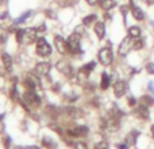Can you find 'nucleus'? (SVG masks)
<instances>
[{
  "mask_svg": "<svg viewBox=\"0 0 154 149\" xmlns=\"http://www.w3.org/2000/svg\"><path fill=\"white\" fill-rule=\"evenodd\" d=\"M37 39V30L35 29H19L17 31V41L25 45H30Z\"/></svg>",
  "mask_w": 154,
  "mask_h": 149,
  "instance_id": "1",
  "label": "nucleus"
},
{
  "mask_svg": "<svg viewBox=\"0 0 154 149\" xmlns=\"http://www.w3.org/2000/svg\"><path fill=\"white\" fill-rule=\"evenodd\" d=\"M35 52H37V54L41 56V57H47V56H49L51 53H52V48L49 46V43L47 42L45 38H38Z\"/></svg>",
  "mask_w": 154,
  "mask_h": 149,
  "instance_id": "2",
  "label": "nucleus"
},
{
  "mask_svg": "<svg viewBox=\"0 0 154 149\" xmlns=\"http://www.w3.org/2000/svg\"><path fill=\"white\" fill-rule=\"evenodd\" d=\"M68 49L71 53H81V35L78 33H72L70 35V38L67 39Z\"/></svg>",
  "mask_w": 154,
  "mask_h": 149,
  "instance_id": "3",
  "label": "nucleus"
},
{
  "mask_svg": "<svg viewBox=\"0 0 154 149\" xmlns=\"http://www.w3.org/2000/svg\"><path fill=\"white\" fill-rule=\"evenodd\" d=\"M98 60L102 65H111L112 61H113V54H112V50L109 48H104L100 50L98 53Z\"/></svg>",
  "mask_w": 154,
  "mask_h": 149,
  "instance_id": "4",
  "label": "nucleus"
},
{
  "mask_svg": "<svg viewBox=\"0 0 154 149\" xmlns=\"http://www.w3.org/2000/svg\"><path fill=\"white\" fill-rule=\"evenodd\" d=\"M132 39H134V38L127 37V38H124V39L122 41V43H120V46H119V53L122 56H125L131 49H134L132 48V46H134V41Z\"/></svg>",
  "mask_w": 154,
  "mask_h": 149,
  "instance_id": "5",
  "label": "nucleus"
},
{
  "mask_svg": "<svg viewBox=\"0 0 154 149\" xmlns=\"http://www.w3.org/2000/svg\"><path fill=\"white\" fill-rule=\"evenodd\" d=\"M25 102L29 104H32V106H38V103H40V98H38V95L35 94L33 89H29V91L25 92Z\"/></svg>",
  "mask_w": 154,
  "mask_h": 149,
  "instance_id": "6",
  "label": "nucleus"
},
{
  "mask_svg": "<svg viewBox=\"0 0 154 149\" xmlns=\"http://www.w3.org/2000/svg\"><path fill=\"white\" fill-rule=\"evenodd\" d=\"M55 46H56V49H57V52L61 53V54H64L68 49L67 41H64V38L60 37V35H56L55 37Z\"/></svg>",
  "mask_w": 154,
  "mask_h": 149,
  "instance_id": "7",
  "label": "nucleus"
},
{
  "mask_svg": "<svg viewBox=\"0 0 154 149\" xmlns=\"http://www.w3.org/2000/svg\"><path fill=\"white\" fill-rule=\"evenodd\" d=\"M87 132H89V129L86 126H75L72 129H68L67 133L71 137H83L87 134Z\"/></svg>",
  "mask_w": 154,
  "mask_h": 149,
  "instance_id": "8",
  "label": "nucleus"
},
{
  "mask_svg": "<svg viewBox=\"0 0 154 149\" xmlns=\"http://www.w3.org/2000/svg\"><path fill=\"white\" fill-rule=\"evenodd\" d=\"M35 73L38 74V76H47L48 73H49V71H51V64L49 63H40V64H37L35 65Z\"/></svg>",
  "mask_w": 154,
  "mask_h": 149,
  "instance_id": "9",
  "label": "nucleus"
},
{
  "mask_svg": "<svg viewBox=\"0 0 154 149\" xmlns=\"http://www.w3.org/2000/svg\"><path fill=\"white\" fill-rule=\"evenodd\" d=\"M113 91L117 98H122L123 95L125 94V91H127V84H125V81H123V80L116 81L115 87H113Z\"/></svg>",
  "mask_w": 154,
  "mask_h": 149,
  "instance_id": "10",
  "label": "nucleus"
},
{
  "mask_svg": "<svg viewBox=\"0 0 154 149\" xmlns=\"http://www.w3.org/2000/svg\"><path fill=\"white\" fill-rule=\"evenodd\" d=\"M57 68H59V71L60 72H63L67 77H71L74 74V72H72V68H71V65H68L67 63H63V61H60V63L57 64Z\"/></svg>",
  "mask_w": 154,
  "mask_h": 149,
  "instance_id": "11",
  "label": "nucleus"
},
{
  "mask_svg": "<svg viewBox=\"0 0 154 149\" xmlns=\"http://www.w3.org/2000/svg\"><path fill=\"white\" fill-rule=\"evenodd\" d=\"M94 31H96L97 37H98L100 39H102V38L105 37V25L102 22H97L96 25H94Z\"/></svg>",
  "mask_w": 154,
  "mask_h": 149,
  "instance_id": "12",
  "label": "nucleus"
},
{
  "mask_svg": "<svg viewBox=\"0 0 154 149\" xmlns=\"http://www.w3.org/2000/svg\"><path fill=\"white\" fill-rule=\"evenodd\" d=\"M116 6V0H100V7L104 11H109Z\"/></svg>",
  "mask_w": 154,
  "mask_h": 149,
  "instance_id": "13",
  "label": "nucleus"
},
{
  "mask_svg": "<svg viewBox=\"0 0 154 149\" xmlns=\"http://www.w3.org/2000/svg\"><path fill=\"white\" fill-rule=\"evenodd\" d=\"M131 11H132V15H134V18L137 20H143V19H145V12H143L139 7L132 6V7H131Z\"/></svg>",
  "mask_w": 154,
  "mask_h": 149,
  "instance_id": "14",
  "label": "nucleus"
},
{
  "mask_svg": "<svg viewBox=\"0 0 154 149\" xmlns=\"http://www.w3.org/2000/svg\"><path fill=\"white\" fill-rule=\"evenodd\" d=\"M2 61H3V64H4V68H6L7 71H11V68H12L11 56H8L7 53H2Z\"/></svg>",
  "mask_w": 154,
  "mask_h": 149,
  "instance_id": "15",
  "label": "nucleus"
},
{
  "mask_svg": "<svg viewBox=\"0 0 154 149\" xmlns=\"http://www.w3.org/2000/svg\"><path fill=\"white\" fill-rule=\"evenodd\" d=\"M25 84H26L27 88L34 89V88H35V86H37V79L33 77L32 74H27L26 79H25Z\"/></svg>",
  "mask_w": 154,
  "mask_h": 149,
  "instance_id": "16",
  "label": "nucleus"
},
{
  "mask_svg": "<svg viewBox=\"0 0 154 149\" xmlns=\"http://www.w3.org/2000/svg\"><path fill=\"white\" fill-rule=\"evenodd\" d=\"M138 136H139L138 132H131L130 134L127 136V138H125V144H127V145H134L137 138H138Z\"/></svg>",
  "mask_w": 154,
  "mask_h": 149,
  "instance_id": "17",
  "label": "nucleus"
},
{
  "mask_svg": "<svg viewBox=\"0 0 154 149\" xmlns=\"http://www.w3.org/2000/svg\"><path fill=\"white\" fill-rule=\"evenodd\" d=\"M109 84H111V77L108 76L106 73H102L101 76V88L102 89H108V87H109Z\"/></svg>",
  "mask_w": 154,
  "mask_h": 149,
  "instance_id": "18",
  "label": "nucleus"
},
{
  "mask_svg": "<svg viewBox=\"0 0 154 149\" xmlns=\"http://www.w3.org/2000/svg\"><path fill=\"white\" fill-rule=\"evenodd\" d=\"M128 35L131 38H139L140 37V29L138 26H132L128 29Z\"/></svg>",
  "mask_w": 154,
  "mask_h": 149,
  "instance_id": "19",
  "label": "nucleus"
},
{
  "mask_svg": "<svg viewBox=\"0 0 154 149\" xmlns=\"http://www.w3.org/2000/svg\"><path fill=\"white\" fill-rule=\"evenodd\" d=\"M139 102H140V106L149 107V106H151V104L154 103V99L153 98H150V96H142Z\"/></svg>",
  "mask_w": 154,
  "mask_h": 149,
  "instance_id": "20",
  "label": "nucleus"
},
{
  "mask_svg": "<svg viewBox=\"0 0 154 149\" xmlns=\"http://www.w3.org/2000/svg\"><path fill=\"white\" fill-rule=\"evenodd\" d=\"M138 115H139L140 118H143V119H147V118H149V111H147V107H145V106H140L139 109H138Z\"/></svg>",
  "mask_w": 154,
  "mask_h": 149,
  "instance_id": "21",
  "label": "nucleus"
},
{
  "mask_svg": "<svg viewBox=\"0 0 154 149\" xmlns=\"http://www.w3.org/2000/svg\"><path fill=\"white\" fill-rule=\"evenodd\" d=\"M96 19H97L96 15H87V16L83 18V25L85 26H90L93 22H96Z\"/></svg>",
  "mask_w": 154,
  "mask_h": 149,
  "instance_id": "22",
  "label": "nucleus"
},
{
  "mask_svg": "<svg viewBox=\"0 0 154 149\" xmlns=\"http://www.w3.org/2000/svg\"><path fill=\"white\" fill-rule=\"evenodd\" d=\"M42 144L45 146H47L48 149H56V144L53 142L52 140H49L48 137H44V140H42Z\"/></svg>",
  "mask_w": 154,
  "mask_h": 149,
  "instance_id": "23",
  "label": "nucleus"
},
{
  "mask_svg": "<svg viewBox=\"0 0 154 149\" xmlns=\"http://www.w3.org/2000/svg\"><path fill=\"white\" fill-rule=\"evenodd\" d=\"M7 37H8V33L4 27L0 26V43H4L7 41Z\"/></svg>",
  "mask_w": 154,
  "mask_h": 149,
  "instance_id": "24",
  "label": "nucleus"
},
{
  "mask_svg": "<svg viewBox=\"0 0 154 149\" xmlns=\"http://www.w3.org/2000/svg\"><path fill=\"white\" fill-rule=\"evenodd\" d=\"M132 48L135 49V50H139V49L143 48V41L140 39V38H134V46Z\"/></svg>",
  "mask_w": 154,
  "mask_h": 149,
  "instance_id": "25",
  "label": "nucleus"
},
{
  "mask_svg": "<svg viewBox=\"0 0 154 149\" xmlns=\"http://www.w3.org/2000/svg\"><path fill=\"white\" fill-rule=\"evenodd\" d=\"M30 15H32V12H30V11L25 12V14L22 15L20 18H18V19L15 20V22H17V23H22V22H25V20H26V18H27V16H30Z\"/></svg>",
  "mask_w": 154,
  "mask_h": 149,
  "instance_id": "26",
  "label": "nucleus"
},
{
  "mask_svg": "<svg viewBox=\"0 0 154 149\" xmlns=\"http://www.w3.org/2000/svg\"><path fill=\"white\" fill-rule=\"evenodd\" d=\"M94 149H108V142L106 141H101V142L96 144V148Z\"/></svg>",
  "mask_w": 154,
  "mask_h": 149,
  "instance_id": "27",
  "label": "nucleus"
},
{
  "mask_svg": "<svg viewBox=\"0 0 154 149\" xmlns=\"http://www.w3.org/2000/svg\"><path fill=\"white\" fill-rule=\"evenodd\" d=\"M146 71L150 74H154V63H149L147 65H146Z\"/></svg>",
  "mask_w": 154,
  "mask_h": 149,
  "instance_id": "28",
  "label": "nucleus"
},
{
  "mask_svg": "<svg viewBox=\"0 0 154 149\" xmlns=\"http://www.w3.org/2000/svg\"><path fill=\"white\" fill-rule=\"evenodd\" d=\"M74 146H75V149H87L86 144H83V142H76Z\"/></svg>",
  "mask_w": 154,
  "mask_h": 149,
  "instance_id": "29",
  "label": "nucleus"
},
{
  "mask_svg": "<svg viewBox=\"0 0 154 149\" xmlns=\"http://www.w3.org/2000/svg\"><path fill=\"white\" fill-rule=\"evenodd\" d=\"M87 4H90V6H96V4L100 3V0H86Z\"/></svg>",
  "mask_w": 154,
  "mask_h": 149,
  "instance_id": "30",
  "label": "nucleus"
},
{
  "mask_svg": "<svg viewBox=\"0 0 154 149\" xmlns=\"http://www.w3.org/2000/svg\"><path fill=\"white\" fill-rule=\"evenodd\" d=\"M128 104H130V106H135V104H137V101H135L134 98H130V99H128Z\"/></svg>",
  "mask_w": 154,
  "mask_h": 149,
  "instance_id": "31",
  "label": "nucleus"
},
{
  "mask_svg": "<svg viewBox=\"0 0 154 149\" xmlns=\"http://www.w3.org/2000/svg\"><path fill=\"white\" fill-rule=\"evenodd\" d=\"M117 148H119V149H128V145H127V144H119V145H117Z\"/></svg>",
  "mask_w": 154,
  "mask_h": 149,
  "instance_id": "32",
  "label": "nucleus"
},
{
  "mask_svg": "<svg viewBox=\"0 0 154 149\" xmlns=\"http://www.w3.org/2000/svg\"><path fill=\"white\" fill-rule=\"evenodd\" d=\"M37 31H40V33H44V31H45V25H41V26L37 29Z\"/></svg>",
  "mask_w": 154,
  "mask_h": 149,
  "instance_id": "33",
  "label": "nucleus"
},
{
  "mask_svg": "<svg viewBox=\"0 0 154 149\" xmlns=\"http://www.w3.org/2000/svg\"><path fill=\"white\" fill-rule=\"evenodd\" d=\"M142 1H145V3H146V4H149V6L154 4V0H142Z\"/></svg>",
  "mask_w": 154,
  "mask_h": 149,
  "instance_id": "34",
  "label": "nucleus"
},
{
  "mask_svg": "<svg viewBox=\"0 0 154 149\" xmlns=\"http://www.w3.org/2000/svg\"><path fill=\"white\" fill-rule=\"evenodd\" d=\"M4 144H6V148H8V145H10V138H4Z\"/></svg>",
  "mask_w": 154,
  "mask_h": 149,
  "instance_id": "35",
  "label": "nucleus"
},
{
  "mask_svg": "<svg viewBox=\"0 0 154 149\" xmlns=\"http://www.w3.org/2000/svg\"><path fill=\"white\" fill-rule=\"evenodd\" d=\"M149 89L154 92V84H153V83H150V84H149Z\"/></svg>",
  "mask_w": 154,
  "mask_h": 149,
  "instance_id": "36",
  "label": "nucleus"
},
{
  "mask_svg": "<svg viewBox=\"0 0 154 149\" xmlns=\"http://www.w3.org/2000/svg\"><path fill=\"white\" fill-rule=\"evenodd\" d=\"M26 149H40V148H38V146H27Z\"/></svg>",
  "mask_w": 154,
  "mask_h": 149,
  "instance_id": "37",
  "label": "nucleus"
},
{
  "mask_svg": "<svg viewBox=\"0 0 154 149\" xmlns=\"http://www.w3.org/2000/svg\"><path fill=\"white\" fill-rule=\"evenodd\" d=\"M151 133H153V137H154V125L151 126Z\"/></svg>",
  "mask_w": 154,
  "mask_h": 149,
  "instance_id": "38",
  "label": "nucleus"
},
{
  "mask_svg": "<svg viewBox=\"0 0 154 149\" xmlns=\"http://www.w3.org/2000/svg\"><path fill=\"white\" fill-rule=\"evenodd\" d=\"M2 118H3V115H0V119H2Z\"/></svg>",
  "mask_w": 154,
  "mask_h": 149,
  "instance_id": "39",
  "label": "nucleus"
},
{
  "mask_svg": "<svg viewBox=\"0 0 154 149\" xmlns=\"http://www.w3.org/2000/svg\"><path fill=\"white\" fill-rule=\"evenodd\" d=\"M19 149H26V148H19Z\"/></svg>",
  "mask_w": 154,
  "mask_h": 149,
  "instance_id": "40",
  "label": "nucleus"
}]
</instances>
